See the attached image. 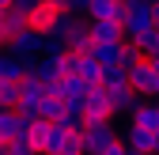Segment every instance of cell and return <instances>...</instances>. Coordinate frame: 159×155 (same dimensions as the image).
<instances>
[{
	"instance_id": "obj_3",
	"label": "cell",
	"mask_w": 159,
	"mask_h": 155,
	"mask_svg": "<svg viewBox=\"0 0 159 155\" xmlns=\"http://www.w3.org/2000/svg\"><path fill=\"white\" fill-rule=\"evenodd\" d=\"M84 117L87 121H110L114 117V106H110V95L102 83H91L84 91Z\"/></svg>"
},
{
	"instance_id": "obj_2",
	"label": "cell",
	"mask_w": 159,
	"mask_h": 155,
	"mask_svg": "<svg viewBox=\"0 0 159 155\" xmlns=\"http://www.w3.org/2000/svg\"><path fill=\"white\" fill-rule=\"evenodd\" d=\"M80 140H84V151H95V155H121L125 151V144L117 140L110 121H87L80 129Z\"/></svg>"
},
{
	"instance_id": "obj_4",
	"label": "cell",
	"mask_w": 159,
	"mask_h": 155,
	"mask_svg": "<svg viewBox=\"0 0 159 155\" xmlns=\"http://www.w3.org/2000/svg\"><path fill=\"white\" fill-rule=\"evenodd\" d=\"M129 87L136 95H155V87H159V68L152 64V57H140V61L129 68Z\"/></svg>"
},
{
	"instance_id": "obj_20",
	"label": "cell",
	"mask_w": 159,
	"mask_h": 155,
	"mask_svg": "<svg viewBox=\"0 0 159 155\" xmlns=\"http://www.w3.org/2000/svg\"><path fill=\"white\" fill-rule=\"evenodd\" d=\"M49 4H57V8H65V4H68V0H49Z\"/></svg>"
},
{
	"instance_id": "obj_5",
	"label": "cell",
	"mask_w": 159,
	"mask_h": 155,
	"mask_svg": "<svg viewBox=\"0 0 159 155\" xmlns=\"http://www.w3.org/2000/svg\"><path fill=\"white\" fill-rule=\"evenodd\" d=\"M121 27H125V38H136V34L152 30V27H155L152 4H125V19H121Z\"/></svg>"
},
{
	"instance_id": "obj_13",
	"label": "cell",
	"mask_w": 159,
	"mask_h": 155,
	"mask_svg": "<svg viewBox=\"0 0 159 155\" xmlns=\"http://www.w3.org/2000/svg\"><path fill=\"white\" fill-rule=\"evenodd\" d=\"M0 27H4L8 34L23 30V27H27V11H23V8H15V4H4V8H0Z\"/></svg>"
},
{
	"instance_id": "obj_11",
	"label": "cell",
	"mask_w": 159,
	"mask_h": 155,
	"mask_svg": "<svg viewBox=\"0 0 159 155\" xmlns=\"http://www.w3.org/2000/svg\"><path fill=\"white\" fill-rule=\"evenodd\" d=\"M121 42H125V38H121ZM121 42H95V38H91L87 53L95 57L98 64H117V57H121Z\"/></svg>"
},
{
	"instance_id": "obj_7",
	"label": "cell",
	"mask_w": 159,
	"mask_h": 155,
	"mask_svg": "<svg viewBox=\"0 0 159 155\" xmlns=\"http://www.w3.org/2000/svg\"><path fill=\"white\" fill-rule=\"evenodd\" d=\"M61 11H65V8H57V4H49V0H42L38 8L27 11V27H34L38 34H49V30H57V19H61Z\"/></svg>"
},
{
	"instance_id": "obj_12",
	"label": "cell",
	"mask_w": 159,
	"mask_h": 155,
	"mask_svg": "<svg viewBox=\"0 0 159 155\" xmlns=\"http://www.w3.org/2000/svg\"><path fill=\"white\" fill-rule=\"evenodd\" d=\"M23 57H15L11 49H0V80H23Z\"/></svg>"
},
{
	"instance_id": "obj_6",
	"label": "cell",
	"mask_w": 159,
	"mask_h": 155,
	"mask_svg": "<svg viewBox=\"0 0 159 155\" xmlns=\"http://www.w3.org/2000/svg\"><path fill=\"white\" fill-rule=\"evenodd\" d=\"M4 49H11L15 57H38V49H42V34H38L34 27H23V30H15V34H8V42H4Z\"/></svg>"
},
{
	"instance_id": "obj_10",
	"label": "cell",
	"mask_w": 159,
	"mask_h": 155,
	"mask_svg": "<svg viewBox=\"0 0 159 155\" xmlns=\"http://www.w3.org/2000/svg\"><path fill=\"white\" fill-rule=\"evenodd\" d=\"M91 38L95 42H121L125 27L117 23V19H91Z\"/></svg>"
},
{
	"instance_id": "obj_1",
	"label": "cell",
	"mask_w": 159,
	"mask_h": 155,
	"mask_svg": "<svg viewBox=\"0 0 159 155\" xmlns=\"http://www.w3.org/2000/svg\"><path fill=\"white\" fill-rule=\"evenodd\" d=\"M30 140H34V151H49V155H80L84 151V140H80L76 129H65L61 121H46V117L30 121Z\"/></svg>"
},
{
	"instance_id": "obj_22",
	"label": "cell",
	"mask_w": 159,
	"mask_h": 155,
	"mask_svg": "<svg viewBox=\"0 0 159 155\" xmlns=\"http://www.w3.org/2000/svg\"><path fill=\"white\" fill-rule=\"evenodd\" d=\"M155 99H159V87H155Z\"/></svg>"
},
{
	"instance_id": "obj_9",
	"label": "cell",
	"mask_w": 159,
	"mask_h": 155,
	"mask_svg": "<svg viewBox=\"0 0 159 155\" xmlns=\"http://www.w3.org/2000/svg\"><path fill=\"white\" fill-rule=\"evenodd\" d=\"M84 15L87 19H117L121 23L125 19V0H91Z\"/></svg>"
},
{
	"instance_id": "obj_21",
	"label": "cell",
	"mask_w": 159,
	"mask_h": 155,
	"mask_svg": "<svg viewBox=\"0 0 159 155\" xmlns=\"http://www.w3.org/2000/svg\"><path fill=\"white\" fill-rule=\"evenodd\" d=\"M4 4H11V0H0V8H4Z\"/></svg>"
},
{
	"instance_id": "obj_17",
	"label": "cell",
	"mask_w": 159,
	"mask_h": 155,
	"mask_svg": "<svg viewBox=\"0 0 159 155\" xmlns=\"http://www.w3.org/2000/svg\"><path fill=\"white\" fill-rule=\"evenodd\" d=\"M0 106H19V80H0Z\"/></svg>"
},
{
	"instance_id": "obj_19",
	"label": "cell",
	"mask_w": 159,
	"mask_h": 155,
	"mask_svg": "<svg viewBox=\"0 0 159 155\" xmlns=\"http://www.w3.org/2000/svg\"><path fill=\"white\" fill-rule=\"evenodd\" d=\"M4 42H8V30H4V27H0V49H4Z\"/></svg>"
},
{
	"instance_id": "obj_15",
	"label": "cell",
	"mask_w": 159,
	"mask_h": 155,
	"mask_svg": "<svg viewBox=\"0 0 159 155\" xmlns=\"http://www.w3.org/2000/svg\"><path fill=\"white\" fill-rule=\"evenodd\" d=\"M0 151H8V155H30L34 151V140H30V132H19V136H11Z\"/></svg>"
},
{
	"instance_id": "obj_16",
	"label": "cell",
	"mask_w": 159,
	"mask_h": 155,
	"mask_svg": "<svg viewBox=\"0 0 159 155\" xmlns=\"http://www.w3.org/2000/svg\"><path fill=\"white\" fill-rule=\"evenodd\" d=\"M61 110H65V102L57 99L53 91H46V99H42V106H38V113H42L46 121H57V117H61Z\"/></svg>"
},
{
	"instance_id": "obj_14",
	"label": "cell",
	"mask_w": 159,
	"mask_h": 155,
	"mask_svg": "<svg viewBox=\"0 0 159 155\" xmlns=\"http://www.w3.org/2000/svg\"><path fill=\"white\" fill-rule=\"evenodd\" d=\"M129 42L140 49L144 57H155L159 53V27H152V30H144V34H136V38H129Z\"/></svg>"
},
{
	"instance_id": "obj_18",
	"label": "cell",
	"mask_w": 159,
	"mask_h": 155,
	"mask_svg": "<svg viewBox=\"0 0 159 155\" xmlns=\"http://www.w3.org/2000/svg\"><path fill=\"white\" fill-rule=\"evenodd\" d=\"M87 4H91V0H68L65 8H72V11H80V15H84V11H87Z\"/></svg>"
},
{
	"instance_id": "obj_8",
	"label": "cell",
	"mask_w": 159,
	"mask_h": 155,
	"mask_svg": "<svg viewBox=\"0 0 159 155\" xmlns=\"http://www.w3.org/2000/svg\"><path fill=\"white\" fill-rule=\"evenodd\" d=\"M125 151H159V129H144V125H129L125 132Z\"/></svg>"
}]
</instances>
